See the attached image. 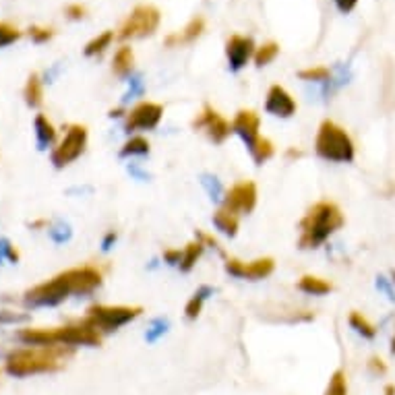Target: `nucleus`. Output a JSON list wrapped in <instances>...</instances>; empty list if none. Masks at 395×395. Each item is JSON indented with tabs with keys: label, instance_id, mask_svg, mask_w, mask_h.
<instances>
[{
	"label": "nucleus",
	"instance_id": "obj_1",
	"mask_svg": "<svg viewBox=\"0 0 395 395\" xmlns=\"http://www.w3.org/2000/svg\"><path fill=\"white\" fill-rule=\"evenodd\" d=\"M104 281V271L94 265H83L58 273L56 277L25 292V302L32 306H54L71 294H92Z\"/></svg>",
	"mask_w": 395,
	"mask_h": 395
},
{
	"label": "nucleus",
	"instance_id": "obj_2",
	"mask_svg": "<svg viewBox=\"0 0 395 395\" xmlns=\"http://www.w3.org/2000/svg\"><path fill=\"white\" fill-rule=\"evenodd\" d=\"M71 356H73V348L69 345H32V348L11 352L7 356L5 368L13 376L54 372V370H61Z\"/></svg>",
	"mask_w": 395,
	"mask_h": 395
},
{
	"label": "nucleus",
	"instance_id": "obj_3",
	"mask_svg": "<svg viewBox=\"0 0 395 395\" xmlns=\"http://www.w3.org/2000/svg\"><path fill=\"white\" fill-rule=\"evenodd\" d=\"M343 224H345V217L335 203L319 201L300 220L298 246L304 250H314L323 246L337 230H341Z\"/></svg>",
	"mask_w": 395,
	"mask_h": 395
},
{
	"label": "nucleus",
	"instance_id": "obj_4",
	"mask_svg": "<svg viewBox=\"0 0 395 395\" xmlns=\"http://www.w3.org/2000/svg\"><path fill=\"white\" fill-rule=\"evenodd\" d=\"M19 339L28 345H89L96 348L102 343V333L98 329H94L89 323L79 321V323H71V325H63V327H28L19 331Z\"/></svg>",
	"mask_w": 395,
	"mask_h": 395
},
{
	"label": "nucleus",
	"instance_id": "obj_5",
	"mask_svg": "<svg viewBox=\"0 0 395 395\" xmlns=\"http://www.w3.org/2000/svg\"><path fill=\"white\" fill-rule=\"evenodd\" d=\"M314 151L321 160L331 164H352L356 158V147L348 131L333 120H323L317 139H314Z\"/></svg>",
	"mask_w": 395,
	"mask_h": 395
},
{
	"label": "nucleus",
	"instance_id": "obj_6",
	"mask_svg": "<svg viewBox=\"0 0 395 395\" xmlns=\"http://www.w3.org/2000/svg\"><path fill=\"white\" fill-rule=\"evenodd\" d=\"M143 312L141 306H106V304H94L87 308V317L83 319L100 333H112L131 321H135Z\"/></svg>",
	"mask_w": 395,
	"mask_h": 395
},
{
	"label": "nucleus",
	"instance_id": "obj_7",
	"mask_svg": "<svg viewBox=\"0 0 395 395\" xmlns=\"http://www.w3.org/2000/svg\"><path fill=\"white\" fill-rule=\"evenodd\" d=\"M160 21H162V15L153 5H139L131 11V15L120 25L118 38L120 40H133V38L153 36L160 28Z\"/></svg>",
	"mask_w": 395,
	"mask_h": 395
},
{
	"label": "nucleus",
	"instance_id": "obj_8",
	"mask_svg": "<svg viewBox=\"0 0 395 395\" xmlns=\"http://www.w3.org/2000/svg\"><path fill=\"white\" fill-rule=\"evenodd\" d=\"M87 147V129L83 125H73L69 127L65 139L58 143V147L52 151V164L56 168H65L79 160Z\"/></svg>",
	"mask_w": 395,
	"mask_h": 395
},
{
	"label": "nucleus",
	"instance_id": "obj_9",
	"mask_svg": "<svg viewBox=\"0 0 395 395\" xmlns=\"http://www.w3.org/2000/svg\"><path fill=\"white\" fill-rule=\"evenodd\" d=\"M193 129L201 131L209 141L224 143L232 135V125L211 106H205L193 120Z\"/></svg>",
	"mask_w": 395,
	"mask_h": 395
},
{
	"label": "nucleus",
	"instance_id": "obj_10",
	"mask_svg": "<svg viewBox=\"0 0 395 395\" xmlns=\"http://www.w3.org/2000/svg\"><path fill=\"white\" fill-rule=\"evenodd\" d=\"M257 184L253 180H240L236 184L230 186V191L224 197V209H228L230 213L236 215H244L250 213L257 207Z\"/></svg>",
	"mask_w": 395,
	"mask_h": 395
},
{
	"label": "nucleus",
	"instance_id": "obj_11",
	"mask_svg": "<svg viewBox=\"0 0 395 395\" xmlns=\"http://www.w3.org/2000/svg\"><path fill=\"white\" fill-rule=\"evenodd\" d=\"M164 118V106L156 102H139L135 108L127 112L125 129L129 133L135 131H153Z\"/></svg>",
	"mask_w": 395,
	"mask_h": 395
},
{
	"label": "nucleus",
	"instance_id": "obj_12",
	"mask_svg": "<svg viewBox=\"0 0 395 395\" xmlns=\"http://www.w3.org/2000/svg\"><path fill=\"white\" fill-rule=\"evenodd\" d=\"M273 269H275V261L271 257H261L255 261H240L234 257L226 259V271L238 279H250V281L265 279L273 273Z\"/></svg>",
	"mask_w": 395,
	"mask_h": 395
},
{
	"label": "nucleus",
	"instance_id": "obj_13",
	"mask_svg": "<svg viewBox=\"0 0 395 395\" xmlns=\"http://www.w3.org/2000/svg\"><path fill=\"white\" fill-rule=\"evenodd\" d=\"M255 50H257V46H255L253 38L238 36V34L230 36V40L226 42V58H228L230 71H234V73L242 71L248 65V61L255 56Z\"/></svg>",
	"mask_w": 395,
	"mask_h": 395
},
{
	"label": "nucleus",
	"instance_id": "obj_14",
	"mask_svg": "<svg viewBox=\"0 0 395 395\" xmlns=\"http://www.w3.org/2000/svg\"><path fill=\"white\" fill-rule=\"evenodd\" d=\"M265 110L277 118H290L296 114L298 104L281 85H271L265 98Z\"/></svg>",
	"mask_w": 395,
	"mask_h": 395
},
{
	"label": "nucleus",
	"instance_id": "obj_15",
	"mask_svg": "<svg viewBox=\"0 0 395 395\" xmlns=\"http://www.w3.org/2000/svg\"><path fill=\"white\" fill-rule=\"evenodd\" d=\"M259 129H261V118H259L257 112H253V110H240V112H236V116H234V120H232V133H236V135L246 143L248 149H250V147L257 143V139L261 137V135H259Z\"/></svg>",
	"mask_w": 395,
	"mask_h": 395
},
{
	"label": "nucleus",
	"instance_id": "obj_16",
	"mask_svg": "<svg viewBox=\"0 0 395 395\" xmlns=\"http://www.w3.org/2000/svg\"><path fill=\"white\" fill-rule=\"evenodd\" d=\"M205 32V19L203 17H193L182 32H176V34H170L166 36L164 44L168 48H180V46H186V44H193L197 42Z\"/></svg>",
	"mask_w": 395,
	"mask_h": 395
},
{
	"label": "nucleus",
	"instance_id": "obj_17",
	"mask_svg": "<svg viewBox=\"0 0 395 395\" xmlns=\"http://www.w3.org/2000/svg\"><path fill=\"white\" fill-rule=\"evenodd\" d=\"M296 288L308 296H325L333 290V284L329 279H323L319 275H302L296 284Z\"/></svg>",
	"mask_w": 395,
	"mask_h": 395
},
{
	"label": "nucleus",
	"instance_id": "obj_18",
	"mask_svg": "<svg viewBox=\"0 0 395 395\" xmlns=\"http://www.w3.org/2000/svg\"><path fill=\"white\" fill-rule=\"evenodd\" d=\"M135 67V52L131 46H120L112 58V71L116 77H129Z\"/></svg>",
	"mask_w": 395,
	"mask_h": 395
},
{
	"label": "nucleus",
	"instance_id": "obj_19",
	"mask_svg": "<svg viewBox=\"0 0 395 395\" xmlns=\"http://www.w3.org/2000/svg\"><path fill=\"white\" fill-rule=\"evenodd\" d=\"M213 226L222 232V234H226V236H236V232H238V226H240V215H236V213H230L228 209H217L215 213H213Z\"/></svg>",
	"mask_w": 395,
	"mask_h": 395
},
{
	"label": "nucleus",
	"instance_id": "obj_20",
	"mask_svg": "<svg viewBox=\"0 0 395 395\" xmlns=\"http://www.w3.org/2000/svg\"><path fill=\"white\" fill-rule=\"evenodd\" d=\"M36 137L42 149H46L48 145H52L56 141V129L54 125L48 120L46 114H38L36 116Z\"/></svg>",
	"mask_w": 395,
	"mask_h": 395
},
{
	"label": "nucleus",
	"instance_id": "obj_21",
	"mask_svg": "<svg viewBox=\"0 0 395 395\" xmlns=\"http://www.w3.org/2000/svg\"><path fill=\"white\" fill-rule=\"evenodd\" d=\"M23 96H25L28 106H32V108H38L44 102V85H42V79H40L38 73L30 75Z\"/></svg>",
	"mask_w": 395,
	"mask_h": 395
},
{
	"label": "nucleus",
	"instance_id": "obj_22",
	"mask_svg": "<svg viewBox=\"0 0 395 395\" xmlns=\"http://www.w3.org/2000/svg\"><path fill=\"white\" fill-rule=\"evenodd\" d=\"M203 250H205V244L197 238V240H193V242H189L184 248H182V259H180V269L182 271H191L195 265H197V261L201 259V255H203Z\"/></svg>",
	"mask_w": 395,
	"mask_h": 395
},
{
	"label": "nucleus",
	"instance_id": "obj_23",
	"mask_svg": "<svg viewBox=\"0 0 395 395\" xmlns=\"http://www.w3.org/2000/svg\"><path fill=\"white\" fill-rule=\"evenodd\" d=\"M348 323H350V327H352L358 335H362L364 339H374V337H376V327H374L362 312L352 310L350 317H348Z\"/></svg>",
	"mask_w": 395,
	"mask_h": 395
},
{
	"label": "nucleus",
	"instance_id": "obj_24",
	"mask_svg": "<svg viewBox=\"0 0 395 395\" xmlns=\"http://www.w3.org/2000/svg\"><path fill=\"white\" fill-rule=\"evenodd\" d=\"M209 294H211V288L203 286V288H199V290L191 296V300H189V302H186V306H184V314H186V319L195 321V319L201 314L203 304H205V300H207V296H209Z\"/></svg>",
	"mask_w": 395,
	"mask_h": 395
},
{
	"label": "nucleus",
	"instance_id": "obj_25",
	"mask_svg": "<svg viewBox=\"0 0 395 395\" xmlns=\"http://www.w3.org/2000/svg\"><path fill=\"white\" fill-rule=\"evenodd\" d=\"M248 151H250L253 160L261 166V164H265L267 160H271V158H273L275 147H273V143H271L267 137H259V139H257V143H255Z\"/></svg>",
	"mask_w": 395,
	"mask_h": 395
},
{
	"label": "nucleus",
	"instance_id": "obj_26",
	"mask_svg": "<svg viewBox=\"0 0 395 395\" xmlns=\"http://www.w3.org/2000/svg\"><path fill=\"white\" fill-rule=\"evenodd\" d=\"M277 54H279V44L267 42V44H263V46H259V48L255 50L253 61H255L257 67H267V65H271V63L277 58Z\"/></svg>",
	"mask_w": 395,
	"mask_h": 395
},
{
	"label": "nucleus",
	"instance_id": "obj_27",
	"mask_svg": "<svg viewBox=\"0 0 395 395\" xmlns=\"http://www.w3.org/2000/svg\"><path fill=\"white\" fill-rule=\"evenodd\" d=\"M149 141L145 137H131L122 149H120V156L122 158H135V156H147L149 153Z\"/></svg>",
	"mask_w": 395,
	"mask_h": 395
},
{
	"label": "nucleus",
	"instance_id": "obj_28",
	"mask_svg": "<svg viewBox=\"0 0 395 395\" xmlns=\"http://www.w3.org/2000/svg\"><path fill=\"white\" fill-rule=\"evenodd\" d=\"M114 42V32H104L100 36H96L87 46H85V56H98L102 52H106V48H110V44Z\"/></svg>",
	"mask_w": 395,
	"mask_h": 395
},
{
	"label": "nucleus",
	"instance_id": "obj_29",
	"mask_svg": "<svg viewBox=\"0 0 395 395\" xmlns=\"http://www.w3.org/2000/svg\"><path fill=\"white\" fill-rule=\"evenodd\" d=\"M325 395H348V378H345V372L341 368L331 374L329 385L325 389Z\"/></svg>",
	"mask_w": 395,
	"mask_h": 395
},
{
	"label": "nucleus",
	"instance_id": "obj_30",
	"mask_svg": "<svg viewBox=\"0 0 395 395\" xmlns=\"http://www.w3.org/2000/svg\"><path fill=\"white\" fill-rule=\"evenodd\" d=\"M331 77V71L327 67H308L298 71V79L302 81H314V83H325Z\"/></svg>",
	"mask_w": 395,
	"mask_h": 395
},
{
	"label": "nucleus",
	"instance_id": "obj_31",
	"mask_svg": "<svg viewBox=\"0 0 395 395\" xmlns=\"http://www.w3.org/2000/svg\"><path fill=\"white\" fill-rule=\"evenodd\" d=\"M21 38V32L9 23H3L0 21V48H5V46H11L15 44L17 40Z\"/></svg>",
	"mask_w": 395,
	"mask_h": 395
},
{
	"label": "nucleus",
	"instance_id": "obj_32",
	"mask_svg": "<svg viewBox=\"0 0 395 395\" xmlns=\"http://www.w3.org/2000/svg\"><path fill=\"white\" fill-rule=\"evenodd\" d=\"M30 36H32V40H34L36 44H44V42H48V40L54 38V30H50V28H32V30H30Z\"/></svg>",
	"mask_w": 395,
	"mask_h": 395
},
{
	"label": "nucleus",
	"instance_id": "obj_33",
	"mask_svg": "<svg viewBox=\"0 0 395 395\" xmlns=\"http://www.w3.org/2000/svg\"><path fill=\"white\" fill-rule=\"evenodd\" d=\"M3 257H7L13 263L19 261V253H17V248L9 240H0V259H3Z\"/></svg>",
	"mask_w": 395,
	"mask_h": 395
},
{
	"label": "nucleus",
	"instance_id": "obj_34",
	"mask_svg": "<svg viewBox=\"0 0 395 395\" xmlns=\"http://www.w3.org/2000/svg\"><path fill=\"white\" fill-rule=\"evenodd\" d=\"M376 288H378L391 302H395V292H393V281H391V279L378 275V277H376Z\"/></svg>",
	"mask_w": 395,
	"mask_h": 395
},
{
	"label": "nucleus",
	"instance_id": "obj_35",
	"mask_svg": "<svg viewBox=\"0 0 395 395\" xmlns=\"http://www.w3.org/2000/svg\"><path fill=\"white\" fill-rule=\"evenodd\" d=\"M368 370H370V374H374V376H383V374H387V364H385L378 356H372V358L368 360Z\"/></svg>",
	"mask_w": 395,
	"mask_h": 395
},
{
	"label": "nucleus",
	"instance_id": "obj_36",
	"mask_svg": "<svg viewBox=\"0 0 395 395\" xmlns=\"http://www.w3.org/2000/svg\"><path fill=\"white\" fill-rule=\"evenodd\" d=\"M65 13H67V17H69V19H73V21H79V19H83V17H85L87 9H85L83 5L75 3V5H69Z\"/></svg>",
	"mask_w": 395,
	"mask_h": 395
},
{
	"label": "nucleus",
	"instance_id": "obj_37",
	"mask_svg": "<svg viewBox=\"0 0 395 395\" xmlns=\"http://www.w3.org/2000/svg\"><path fill=\"white\" fill-rule=\"evenodd\" d=\"M180 259H182V250L180 248H166L164 250V261L168 265H180Z\"/></svg>",
	"mask_w": 395,
	"mask_h": 395
},
{
	"label": "nucleus",
	"instance_id": "obj_38",
	"mask_svg": "<svg viewBox=\"0 0 395 395\" xmlns=\"http://www.w3.org/2000/svg\"><path fill=\"white\" fill-rule=\"evenodd\" d=\"M335 3V7H337V11L341 13V15H350L354 9H356V5H358V0H333Z\"/></svg>",
	"mask_w": 395,
	"mask_h": 395
},
{
	"label": "nucleus",
	"instance_id": "obj_39",
	"mask_svg": "<svg viewBox=\"0 0 395 395\" xmlns=\"http://www.w3.org/2000/svg\"><path fill=\"white\" fill-rule=\"evenodd\" d=\"M197 238H199L205 246H213V248L220 250V242H217L213 236H209V234H205V232H197Z\"/></svg>",
	"mask_w": 395,
	"mask_h": 395
},
{
	"label": "nucleus",
	"instance_id": "obj_40",
	"mask_svg": "<svg viewBox=\"0 0 395 395\" xmlns=\"http://www.w3.org/2000/svg\"><path fill=\"white\" fill-rule=\"evenodd\" d=\"M116 238H118V234L114 232V230H110L106 236H104V242H102V248L104 250H108V248H112V244L116 242Z\"/></svg>",
	"mask_w": 395,
	"mask_h": 395
},
{
	"label": "nucleus",
	"instance_id": "obj_41",
	"mask_svg": "<svg viewBox=\"0 0 395 395\" xmlns=\"http://www.w3.org/2000/svg\"><path fill=\"white\" fill-rule=\"evenodd\" d=\"M286 156H288L290 160H294V158H302V151H300V149H294V147H290V149L286 151Z\"/></svg>",
	"mask_w": 395,
	"mask_h": 395
},
{
	"label": "nucleus",
	"instance_id": "obj_42",
	"mask_svg": "<svg viewBox=\"0 0 395 395\" xmlns=\"http://www.w3.org/2000/svg\"><path fill=\"white\" fill-rule=\"evenodd\" d=\"M383 395H395V385H393V383L385 385V389H383Z\"/></svg>",
	"mask_w": 395,
	"mask_h": 395
},
{
	"label": "nucleus",
	"instance_id": "obj_43",
	"mask_svg": "<svg viewBox=\"0 0 395 395\" xmlns=\"http://www.w3.org/2000/svg\"><path fill=\"white\" fill-rule=\"evenodd\" d=\"M389 352L395 356V331H393V335H391V348H389Z\"/></svg>",
	"mask_w": 395,
	"mask_h": 395
},
{
	"label": "nucleus",
	"instance_id": "obj_44",
	"mask_svg": "<svg viewBox=\"0 0 395 395\" xmlns=\"http://www.w3.org/2000/svg\"><path fill=\"white\" fill-rule=\"evenodd\" d=\"M110 116H112V118H114V116H122V110H118V108H116V110H112V112H110Z\"/></svg>",
	"mask_w": 395,
	"mask_h": 395
},
{
	"label": "nucleus",
	"instance_id": "obj_45",
	"mask_svg": "<svg viewBox=\"0 0 395 395\" xmlns=\"http://www.w3.org/2000/svg\"><path fill=\"white\" fill-rule=\"evenodd\" d=\"M42 226H46V222H44V220H38V222H34V228H42Z\"/></svg>",
	"mask_w": 395,
	"mask_h": 395
},
{
	"label": "nucleus",
	"instance_id": "obj_46",
	"mask_svg": "<svg viewBox=\"0 0 395 395\" xmlns=\"http://www.w3.org/2000/svg\"><path fill=\"white\" fill-rule=\"evenodd\" d=\"M391 281L395 284V271H391Z\"/></svg>",
	"mask_w": 395,
	"mask_h": 395
},
{
	"label": "nucleus",
	"instance_id": "obj_47",
	"mask_svg": "<svg viewBox=\"0 0 395 395\" xmlns=\"http://www.w3.org/2000/svg\"><path fill=\"white\" fill-rule=\"evenodd\" d=\"M0 376H3V370H0Z\"/></svg>",
	"mask_w": 395,
	"mask_h": 395
}]
</instances>
